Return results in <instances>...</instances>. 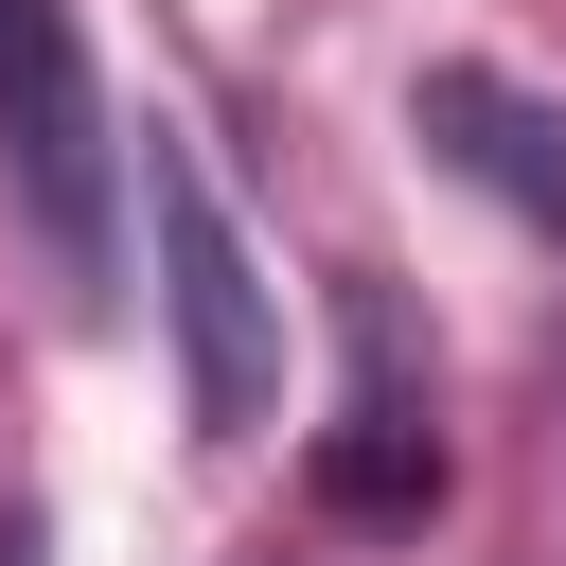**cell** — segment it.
Listing matches in <instances>:
<instances>
[{
    "mask_svg": "<svg viewBox=\"0 0 566 566\" xmlns=\"http://www.w3.org/2000/svg\"><path fill=\"white\" fill-rule=\"evenodd\" d=\"M142 230H159V318H177V389H195V424H212V442L265 424V389H283V318H265V265H248V230H230V195L195 177L177 124H142Z\"/></svg>",
    "mask_w": 566,
    "mask_h": 566,
    "instance_id": "cell-1",
    "label": "cell"
},
{
    "mask_svg": "<svg viewBox=\"0 0 566 566\" xmlns=\"http://www.w3.org/2000/svg\"><path fill=\"white\" fill-rule=\"evenodd\" d=\"M0 159H18L53 265L88 283L106 265V106H88V53H71V0H0Z\"/></svg>",
    "mask_w": 566,
    "mask_h": 566,
    "instance_id": "cell-2",
    "label": "cell"
},
{
    "mask_svg": "<svg viewBox=\"0 0 566 566\" xmlns=\"http://www.w3.org/2000/svg\"><path fill=\"white\" fill-rule=\"evenodd\" d=\"M336 318H354V389H336V424H318V513H336V531H424V513H442V424H424V389H407V318H389V283H354Z\"/></svg>",
    "mask_w": 566,
    "mask_h": 566,
    "instance_id": "cell-3",
    "label": "cell"
},
{
    "mask_svg": "<svg viewBox=\"0 0 566 566\" xmlns=\"http://www.w3.org/2000/svg\"><path fill=\"white\" fill-rule=\"evenodd\" d=\"M407 124L495 195V212H531V230H566V106L548 88H513V71H478V53H442L424 88H407Z\"/></svg>",
    "mask_w": 566,
    "mask_h": 566,
    "instance_id": "cell-4",
    "label": "cell"
},
{
    "mask_svg": "<svg viewBox=\"0 0 566 566\" xmlns=\"http://www.w3.org/2000/svg\"><path fill=\"white\" fill-rule=\"evenodd\" d=\"M230 566H283V548H230Z\"/></svg>",
    "mask_w": 566,
    "mask_h": 566,
    "instance_id": "cell-5",
    "label": "cell"
},
{
    "mask_svg": "<svg viewBox=\"0 0 566 566\" xmlns=\"http://www.w3.org/2000/svg\"><path fill=\"white\" fill-rule=\"evenodd\" d=\"M0 566H18V548H0Z\"/></svg>",
    "mask_w": 566,
    "mask_h": 566,
    "instance_id": "cell-6",
    "label": "cell"
}]
</instances>
